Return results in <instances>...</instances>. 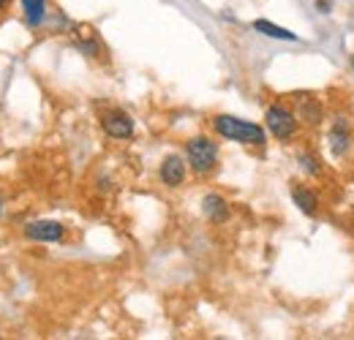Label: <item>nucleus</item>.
<instances>
[{
  "label": "nucleus",
  "mask_w": 354,
  "mask_h": 340,
  "mask_svg": "<svg viewBox=\"0 0 354 340\" xmlns=\"http://www.w3.org/2000/svg\"><path fill=\"white\" fill-rule=\"evenodd\" d=\"M216 133L229 139V142H237V144H254V147H262L267 142V131L257 123H248V120H240L234 115H218L213 120Z\"/></svg>",
  "instance_id": "1"
},
{
  "label": "nucleus",
  "mask_w": 354,
  "mask_h": 340,
  "mask_svg": "<svg viewBox=\"0 0 354 340\" xmlns=\"http://www.w3.org/2000/svg\"><path fill=\"white\" fill-rule=\"evenodd\" d=\"M185 158H188V167L196 171V174H207V171L218 164V147L207 136H194L185 144Z\"/></svg>",
  "instance_id": "2"
},
{
  "label": "nucleus",
  "mask_w": 354,
  "mask_h": 340,
  "mask_svg": "<svg viewBox=\"0 0 354 340\" xmlns=\"http://www.w3.org/2000/svg\"><path fill=\"white\" fill-rule=\"evenodd\" d=\"M265 126L267 131L275 136V139H281V142H289L295 133H297V115L289 109V106H283V104H275V106H270L265 115Z\"/></svg>",
  "instance_id": "3"
},
{
  "label": "nucleus",
  "mask_w": 354,
  "mask_h": 340,
  "mask_svg": "<svg viewBox=\"0 0 354 340\" xmlns=\"http://www.w3.org/2000/svg\"><path fill=\"white\" fill-rule=\"evenodd\" d=\"M101 128H104V133L112 136V139H131L133 136V120L126 112H120V109L104 112V115H101Z\"/></svg>",
  "instance_id": "4"
},
{
  "label": "nucleus",
  "mask_w": 354,
  "mask_h": 340,
  "mask_svg": "<svg viewBox=\"0 0 354 340\" xmlns=\"http://www.w3.org/2000/svg\"><path fill=\"white\" fill-rule=\"evenodd\" d=\"M25 234L28 240H36V243H57L63 237V226L57 220H36V223H28Z\"/></svg>",
  "instance_id": "5"
},
{
  "label": "nucleus",
  "mask_w": 354,
  "mask_h": 340,
  "mask_svg": "<svg viewBox=\"0 0 354 340\" xmlns=\"http://www.w3.org/2000/svg\"><path fill=\"white\" fill-rule=\"evenodd\" d=\"M349 144H352V128L344 117H338L333 131H330V150H333L335 158H341V155L349 153Z\"/></svg>",
  "instance_id": "6"
},
{
  "label": "nucleus",
  "mask_w": 354,
  "mask_h": 340,
  "mask_svg": "<svg viewBox=\"0 0 354 340\" xmlns=\"http://www.w3.org/2000/svg\"><path fill=\"white\" fill-rule=\"evenodd\" d=\"M161 182L169 185V188H177L185 182V161L180 155H167L164 164H161Z\"/></svg>",
  "instance_id": "7"
},
{
  "label": "nucleus",
  "mask_w": 354,
  "mask_h": 340,
  "mask_svg": "<svg viewBox=\"0 0 354 340\" xmlns=\"http://www.w3.org/2000/svg\"><path fill=\"white\" fill-rule=\"evenodd\" d=\"M292 202L297 205L300 213L308 215V218L319 213V196L310 188H306V185H292Z\"/></svg>",
  "instance_id": "8"
},
{
  "label": "nucleus",
  "mask_w": 354,
  "mask_h": 340,
  "mask_svg": "<svg viewBox=\"0 0 354 340\" xmlns=\"http://www.w3.org/2000/svg\"><path fill=\"white\" fill-rule=\"evenodd\" d=\"M202 210H205V215H207L213 223H223V220L229 218V205H226V199L218 196V193H207V196L202 199Z\"/></svg>",
  "instance_id": "9"
},
{
  "label": "nucleus",
  "mask_w": 354,
  "mask_h": 340,
  "mask_svg": "<svg viewBox=\"0 0 354 340\" xmlns=\"http://www.w3.org/2000/svg\"><path fill=\"white\" fill-rule=\"evenodd\" d=\"M254 30H257V33H262V36H267V39H278V41H297V36H295L292 30H286V28H281V25L270 22V19H257V22H254Z\"/></svg>",
  "instance_id": "10"
},
{
  "label": "nucleus",
  "mask_w": 354,
  "mask_h": 340,
  "mask_svg": "<svg viewBox=\"0 0 354 340\" xmlns=\"http://www.w3.org/2000/svg\"><path fill=\"white\" fill-rule=\"evenodd\" d=\"M22 8H25V19L30 28H39L46 17V0H22Z\"/></svg>",
  "instance_id": "11"
},
{
  "label": "nucleus",
  "mask_w": 354,
  "mask_h": 340,
  "mask_svg": "<svg viewBox=\"0 0 354 340\" xmlns=\"http://www.w3.org/2000/svg\"><path fill=\"white\" fill-rule=\"evenodd\" d=\"M308 126H319L322 123V117H324V109H322V104L316 101V98H306L303 104H300V112H297Z\"/></svg>",
  "instance_id": "12"
},
{
  "label": "nucleus",
  "mask_w": 354,
  "mask_h": 340,
  "mask_svg": "<svg viewBox=\"0 0 354 340\" xmlns=\"http://www.w3.org/2000/svg\"><path fill=\"white\" fill-rule=\"evenodd\" d=\"M300 167H303L306 171H310L313 177H316V174H322V164H319L313 155H308V153H306V155H300Z\"/></svg>",
  "instance_id": "13"
},
{
  "label": "nucleus",
  "mask_w": 354,
  "mask_h": 340,
  "mask_svg": "<svg viewBox=\"0 0 354 340\" xmlns=\"http://www.w3.org/2000/svg\"><path fill=\"white\" fill-rule=\"evenodd\" d=\"M316 11H322V14H330L333 8H330V0H316Z\"/></svg>",
  "instance_id": "14"
},
{
  "label": "nucleus",
  "mask_w": 354,
  "mask_h": 340,
  "mask_svg": "<svg viewBox=\"0 0 354 340\" xmlns=\"http://www.w3.org/2000/svg\"><path fill=\"white\" fill-rule=\"evenodd\" d=\"M3 6H6V0H0V11H3Z\"/></svg>",
  "instance_id": "15"
},
{
  "label": "nucleus",
  "mask_w": 354,
  "mask_h": 340,
  "mask_svg": "<svg viewBox=\"0 0 354 340\" xmlns=\"http://www.w3.org/2000/svg\"><path fill=\"white\" fill-rule=\"evenodd\" d=\"M349 63H352V74H354V57H352V60H349Z\"/></svg>",
  "instance_id": "16"
}]
</instances>
